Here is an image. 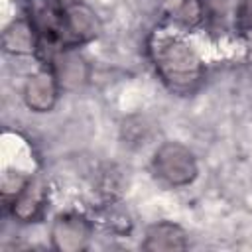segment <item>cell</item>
<instances>
[{
    "mask_svg": "<svg viewBox=\"0 0 252 252\" xmlns=\"http://www.w3.org/2000/svg\"><path fill=\"white\" fill-rule=\"evenodd\" d=\"M59 81L53 73V69H39L37 73H33L24 87V100L28 104V108H32L33 112H49L59 96Z\"/></svg>",
    "mask_w": 252,
    "mask_h": 252,
    "instance_id": "5b68a950",
    "label": "cell"
},
{
    "mask_svg": "<svg viewBox=\"0 0 252 252\" xmlns=\"http://www.w3.org/2000/svg\"><path fill=\"white\" fill-rule=\"evenodd\" d=\"M51 69H53L59 85L65 87V89L79 87L87 79V73H89L87 63L83 61V57L69 51V47L57 51L51 57Z\"/></svg>",
    "mask_w": 252,
    "mask_h": 252,
    "instance_id": "9c48e42d",
    "label": "cell"
},
{
    "mask_svg": "<svg viewBox=\"0 0 252 252\" xmlns=\"http://www.w3.org/2000/svg\"><path fill=\"white\" fill-rule=\"evenodd\" d=\"M37 47L39 37L30 20H14L2 33V49L10 55H32Z\"/></svg>",
    "mask_w": 252,
    "mask_h": 252,
    "instance_id": "ba28073f",
    "label": "cell"
},
{
    "mask_svg": "<svg viewBox=\"0 0 252 252\" xmlns=\"http://www.w3.org/2000/svg\"><path fill=\"white\" fill-rule=\"evenodd\" d=\"M189 246L187 232L169 220H161L152 224L146 230V238L142 242L144 250L150 252H171V250H185Z\"/></svg>",
    "mask_w": 252,
    "mask_h": 252,
    "instance_id": "52a82bcc",
    "label": "cell"
},
{
    "mask_svg": "<svg viewBox=\"0 0 252 252\" xmlns=\"http://www.w3.org/2000/svg\"><path fill=\"white\" fill-rule=\"evenodd\" d=\"M177 18L185 26H195L203 18V2L201 0H181L177 6Z\"/></svg>",
    "mask_w": 252,
    "mask_h": 252,
    "instance_id": "8fae6325",
    "label": "cell"
},
{
    "mask_svg": "<svg viewBox=\"0 0 252 252\" xmlns=\"http://www.w3.org/2000/svg\"><path fill=\"white\" fill-rule=\"evenodd\" d=\"M236 18L244 30H252V0H240Z\"/></svg>",
    "mask_w": 252,
    "mask_h": 252,
    "instance_id": "7c38bea8",
    "label": "cell"
},
{
    "mask_svg": "<svg viewBox=\"0 0 252 252\" xmlns=\"http://www.w3.org/2000/svg\"><path fill=\"white\" fill-rule=\"evenodd\" d=\"M47 203V187L39 177H30L26 187L16 195L10 203V211L14 219L20 222H35L45 209Z\"/></svg>",
    "mask_w": 252,
    "mask_h": 252,
    "instance_id": "8992f818",
    "label": "cell"
},
{
    "mask_svg": "<svg viewBox=\"0 0 252 252\" xmlns=\"http://www.w3.org/2000/svg\"><path fill=\"white\" fill-rule=\"evenodd\" d=\"M30 181V177L26 175H18V173H4L0 189H2V199L6 203V207H10V203L16 199V195L26 187V183Z\"/></svg>",
    "mask_w": 252,
    "mask_h": 252,
    "instance_id": "30bf717a",
    "label": "cell"
},
{
    "mask_svg": "<svg viewBox=\"0 0 252 252\" xmlns=\"http://www.w3.org/2000/svg\"><path fill=\"white\" fill-rule=\"evenodd\" d=\"M61 2L67 6V4H75V2H81V0H61Z\"/></svg>",
    "mask_w": 252,
    "mask_h": 252,
    "instance_id": "4fadbf2b",
    "label": "cell"
},
{
    "mask_svg": "<svg viewBox=\"0 0 252 252\" xmlns=\"http://www.w3.org/2000/svg\"><path fill=\"white\" fill-rule=\"evenodd\" d=\"M150 57L161 81L177 93L193 91L203 79V61L197 51L179 35L154 33Z\"/></svg>",
    "mask_w": 252,
    "mask_h": 252,
    "instance_id": "6da1fadb",
    "label": "cell"
},
{
    "mask_svg": "<svg viewBox=\"0 0 252 252\" xmlns=\"http://www.w3.org/2000/svg\"><path fill=\"white\" fill-rule=\"evenodd\" d=\"M93 234V224L83 215L63 213L57 215L51 224V244L63 252H79L85 250L89 238Z\"/></svg>",
    "mask_w": 252,
    "mask_h": 252,
    "instance_id": "3957f363",
    "label": "cell"
},
{
    "mask_svg": "<svg viewBox=\"0 0 252 252\" xmlns=\"http://www.w3.org/2000/svg\"><path fill=\"white\" fill-rule=\"evenodd\" d=\"M152 167H154L156 177L171 187L189 185L199 173L193 152L179 142L161 144L154 154Z\"/></svg>",
    "mask_w": 252,
    "mask_h": 252,
    "instance_id": "7a4b0ae2",
    "label": "cell"
},
{
    "mask_svg": "<svg viewBox=\"0 0 252 252\" xmlns=\"http://www.w3.org/2000/svg\"><path fill=\"white\" fill-rule=\"evenodd\" d=\"M100 32L96 14L81 0L65 6L63 18V47H75L94 39Z\"/></svg>",
    "mask_w": 252,
    "mask_h": 252,
    "instance_id": "277c9868",
    "label": "cell"
}]
</instances>
